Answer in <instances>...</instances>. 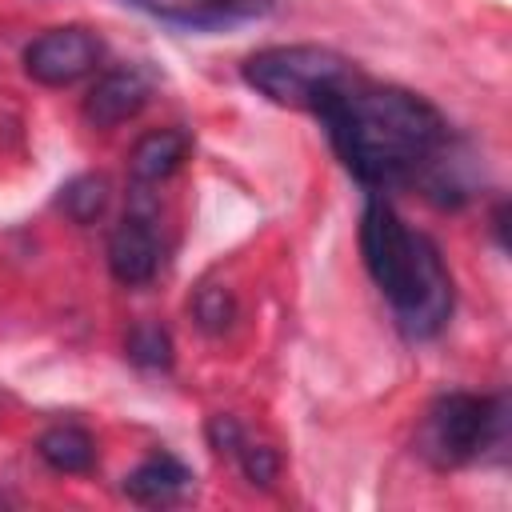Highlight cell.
Here are the masks:
<instances>
[{
	"instance_id": "8992f818",
	"label": "cell",
	"mask_w": 512,
	"mask_h": 512,
	"mask_svg": "<svg viewBox=\"0 0 512 512\" xmlns=\"http://www.w3.org/2000/svg\"><path fill=\"white\" fill-rule=\"evenodd\" d=\"M152 96V76L144 68H116L104 72L92 92L84 96V120L92 128H116L124 120H132Z\"/></svg>"
},
{
	"instance_id": "30bf717a",
	"label": "cell",
	"mask_w": 512,
	"mask_h": 512,
	"mask_svg": "<svg viewBox=\"0 0 512 512\" xmlns=\"http://www.w3.org/2000/svg\"><path fill=\"white\" fill-rule=\"evenodd\" d=\"M188 156V132L180 128H160V132H148L132 156H128V172L136 184H160L168 180Z\"/></svg>"
},
{
	"instance_id": "9a60e30c",
	"label": "cell",
	"mask_w": 512,
	"mask_h": 512,
	"mask_svg": "<svg viewBox=\"0 0 512 512\" xmlns=\"http://www.w3.org/2000/svg\"><path fill=\"white\" fill-rule=\"evenodd\" d=\"M192 312H196V320H200V328H204V332H224V328L232 324V316H236V300H232V292H228V288L208 284V288H200V292H196Z\"/></svg>"
},
{
	"instance_id": "7a4b0ae2",
	"label": "cell",
	"mask_w": 512,
	"mask_h": 512,
	"mask_svg": "<svg viewBox=\"0 0 512 512\" xmlns=\"http://www.w3.org/2000/svg\"><path fill=\"white\" fill-rule=\"evenodd\" d=\"M360 252L400 332L408 340H432L452 316V276L432 236L412 232L388 200L372 196L360 216Z\"/></svg>"
},
{
	"instance_id": "5bb4252c",
	"label": "cell",
	"mask_w": 512,
	"mask_h": 512,
	"mask_svg": "<svg viewBox=\"0 0 512 512\" xmlns=\"http://www.w3.org/2000/svg\"><path fill=\"white\" fill-rule=\"evenodd\" d=\"M236 456V464H240V472L248 476V484H260V488H268L272 480H276V472H280V456H276V448L272 444H256V440H240V448L232 452Z\"/></svg>"
},
{
	"instance_id": "3957f363",
	"label": "cell",
	"mask_w": 512,
	"mask_h": 512,
	"mask_svg": "<svg viewBox=\"0 0 512 512\" xmlns=\"http://www.w3.org/2000/svg\"><path fill=\"white\" fill-rule=\"evenodd\" d=\"M244 80L284 108H320L332 92L356 80V68L320 44H272L244 60Z\"/></svg>"
},
{
	"instance_id": "ba28073f",
	"label": "cell",
	"mask_w": 512,
	"mask_h": 512,
	"mask_svg": "<svg viewBox=\"0 0 512 512\" xmlns=\"http://www.w3.org/2000/svg\"><path fill=\"white\" fill-rule=\"evenodd\" d=\"M124 4L180 28H228V24L264 16L276 0H124Z\"/></svg>"
},
{
	"instance_id": "9c48e42d",
	"label": "cell",
	"mask_w": 512,
	"mask_h": 512,
	"mask_svg": "<svg viewBox=\"0 0 512 512\" xmlns=\"http://www.w3.org/2000/svg\"><path fill=\"white\" fill-rule=\"evenodd\" d=\"M188 488H192V472H188L176 456H168V452L148 456L144 464H136V468L124 476V492H128L136 504H172V500H180Z\"/></svg>"
},
{
	"instance_id": "7c38bea8",
	"label": "cell",
	"mask_w": 512,
	"mask_h": 512,
	"mask_svg": "<svg viewBox=\"0 0 512 512\" xmlns=\"http://www.w3.org/2000/svg\"><path fill=\"white\" fill-rule=\"evenodd\" d=\"M60 204H64V212H68L76 224H92V220L104 212V204H108V180L96 176V172L76 176V180L64 188Z\"/></svg>"
},
{
	"instance_id": "5b68a950",
	"label": "cell",
	"mask_w": 512,
	"mask_h": 512,
	"mask_svg": "<svg viewBox=\"0 0 512 512\" xmlns=\"http://www.w3.org/2000/svg\"><path fill=\"white\" fill-rule=\"evenodd\" d=\"M100 56H104V44L88 28H76V24L48 28L44 36H36L24 48V72L48 88H64V84H76L88 72H96Z\"/></svg>"
},
{
	"instance_id": "277c9868",
	"label": "cell",
	"mask_w": 512,
	"mask_h": 512,
	"mask_svg": "<svg viewBox=\"0 0 512 512\" xmlns=\"http://www.w3.org/2000/svg\"><path fill=\"white\" fill-rule=\"evenodd\" d=\"M508 408L500 396H472V392H448L440 396L420 424V456H428L436 468H460L488 448L504 444Z\"/></svg>"
},
{
	"instance_id": "4fadbf2b",
	"label": "cell",
	"mask_w": 512,
	"mask_h": 512,
	"mask_svg": "<svg viewBox=\"0 0 512 512\" xmlns=\"http://www.w3.org/2000/svg\"><path fill=\"white\" fill-rule=\"evenodd\" d=\"M124 348L144 368H168L172 364V340H168V332L160 324H136L128 332V344Z\"/></svg>"
},
{
	"instance_id": "e0dca14e",
	"label": "cell",
	"mask_w": 512,
	"mask_h": 512,
	"mask_svg": "<svg viewBox=\"0 0 512 512\" xmlns=\"http://www.w3.org/2000/svg\"><path fill=\"white\" fill-rule=\"evenodd\" d=\"M0 508H4V496H0Z\"/></svg>"
},
{
	"instance_id": "6da1fadb",
	"label": "cell",
	"mask_w": 512,
	"mask_h": 512,
	"mask_svg": "<svg viewBox=\"0 0 512 512\" xmlns=\"http://www.w3.org/2000/svg\"><path fill=\"white\" fill-rule=\"evenodd\" d=\"M316 116L324 120L344 168L368 188L412 180L448 144L444 116L424 96L392 84H368L360 76L332 92Z\"/></svg>"
},
{
	"instance_id": "52a82bcc",
	"label": "cell",
	"mask_w": 512,
	"mask_h": 512,
	"mask_svg": "<svg viewBox=\"0 0 512 512\" xmlns=\"http://www.w3.org/2000/svg\"><path fill=\"white\" fill-rule=\"evenodd\" d=\"M108 268L128 288L148 284L156 276V268H160V236H156L148 216L128 212L116 224V232L108 236Z\"/></svg>"
},
{
	"instance_id": "2e32d148",
	"label": "cell",
	"mask_w": 512,
	"mask_h": 512,
	"mask_svg": "<svg viewBox=\"0 0 512 512\" xmlns=\"http://www.w3.org/2000/svg\"><path fill=\"white\" fill-rule=\"evenodd\" d=\"M208 440H212V448L216 452H236L240 448V440H244V428L232 420V416H212L208 420Z\"/></svg>"
},
{
	"instance_id": "8fae6325",
	"label": "cell",
	"mask_w": 512,
	"mask_h": 512,
	"mask_svg": "<svg viewBox=\"0 0 512 512\" xmlns=\"http://www.w3.org/2000/svg\"><path fill=\"white\" fill-rule=\"evenodd\" d=\"M36 452L52 472H88L96 464V440L80 424H52L40 432Z\"/></svg>"
}]
</instances>
